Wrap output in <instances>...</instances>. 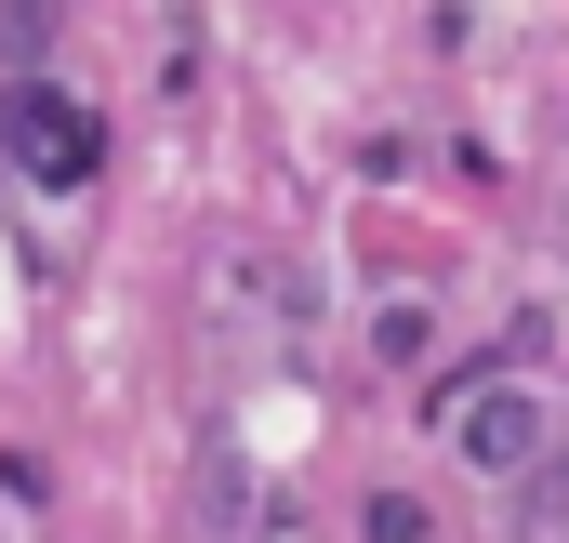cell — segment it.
I'll use <instances>...</instances> for the list:
<instances>
[{
	"label": "cell",
	"instance_id": "cell-2",
	"mask_svg": "<svg viewBox=\"0 0 569 543\" xmlns=\"http://www.w3.org/2000/svg\"><path fill=\"white\" fill-rule=\"evenodd\" d=\"M13 159H27V172H53V186H80V172H93V120L27 93V107H13Z\"/></svg>",
	"mask_w": 569,
	"mask_h": 543
},
{
	"label": "cell",
	"instance_id": "cell-1",
	"mask_svg": "<svg viewBox=\"0 0 569 543\" xmlns=\"http://www.w3.org/2000/svg\"><path fill=\"white\" fill-rule=\"evenodd\" d=\"M463 451H477L490 477H530V464L557 451V411L530 398V385H477V398H463Z\"/></svg>",
	"mask_w": 569,
	"mask_h": 543
}]
</instances>
